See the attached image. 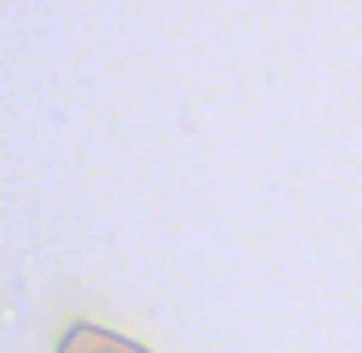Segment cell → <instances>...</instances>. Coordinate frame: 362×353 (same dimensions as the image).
<instances>
[{"label": "cell", "mask_w": 362, "mask_h": 353, "mask_svg": "<svg viewBox=\"0 0 362 353\" xmlns=\"http://www.w3.org/2000/svg\"><path fill=\"white\" fill-rule=\"evenodd\" d=\"M55 353H151L142 345H133V340L115 335V330H101V326H88V321H78V326L64 330L60 349Z\"/></svg>", "instance_id": "cell-1"}]
</instances>
